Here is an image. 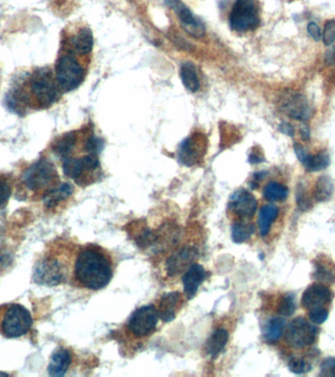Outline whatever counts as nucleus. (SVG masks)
<instances>
[{
	"instance_id": "f257e3e1",
	"label": "nucleus",
	"mask_w": 335,
	"mask_h": 377,
	"mask_svg": "<svg viewBox=\"0 0 335 377\" xmlns=\"http://www.w3.org/2000/svg\"><path fill=\"white\" fill-rule=\"evenodd\" d=\"M61 87L50 67H33L15 76L6 97L9 107L24 116L31 111L45 110L57 102Z\"/></svg>"
},
{
	"instance_id": "f03ea898",
	"label": "nucleus",
	"mask_w": 335,
	"mask_h": 377,
	"mask_svg": "<svg viewBox=\"0 0 335 377\" xmlns=\"http://www.w3.org/2000/svg\"><path fill=\"white\" fill-rule=\"evenodd\" d=\"M113 276V265L106 253L87 247L79 252L75 263V277L82 287L97 291L106 287Z\"/></svg>"
},
{
	"instance_id": "7ed1b4c3",
	"label": "nucleus",
	"mask_w": 335,
	"mask_h": 377,
	"mask_svg": "<svg viewBox=\"0 0 335 377\" xmlns=\"http://www.w3.org/2000/svg\"><path fill=\"white\" fill-rule=\"evenodd\" d=\"M77 54L62 46L54 71L62 92H71L84 81V68L77 59Z\"/></svg>"
},
{
	"instance_id": "20e7f679",
	"label": "nucleus",
	"mask_w": 335,
	"mask_h": 377,
	"mask_svg": "<svg viewBox=\"0 0 335 377\" xmlns=\"http://www.w3.org/2000/svg\"><path fill=\"white\" fill-rule=\"evenodd\" d=\"M57 171L50 160L40 159L23 173L22 183L33 193H45L57 186Z\"/></svg>"
},
{
	"instance_id": "39448f33",
	"label": "nucleus",
	"mask_w": 335,
	"mask_h": 377,
	"mask_svg": "<svg viewBox=\"0 0 335 377\" xmlns=\"http://www.w3.org/2000/svg\"><path fill=\"white\" fill-rule=\"evenodd\" d=\"M229 27L237 33H247L259 27L260 9L256 0H236L229 13Z\"/></svg>"
},
{
	"instance_id": "423d86ee",
	"label": "nucleus",
	"mask_w": 335,
	"mask_h": 377,
	"mask_svg": "<svg viewBox=\"0 0 335 377\" xmlns=\"http://www.w3.org/2000/svg\"><path fill=\"white\" fill-rule=\"evenodd\" d=\"M32 324V316L27 309L20 304H11L2 317L1 331L7 338L24 336L30 331Z\"/></svg>"
},
{
	"instance_id": "0eeeda50",
	"label": "nucleus",
	"mask_w": 335,
	"mask_h": 377,
	"mask_svg": "<svg viewBox=\"0 0 335 377\" xmlns=\"http://www.w3.org/2000/svg\"><path fill=\"white\" fill-rule=\"evenodd\" d=\"M158 312L154 306H143L136 309L128 322V330L131 334L138 338L150 335L158 324Z\"/></svg>"
},
{
	"instance_id": "6e6552de",
	"label": "nucleus",
	"mask_w": 335,
	"mask_h": 377,
	"mask_svg": "<svg viewBox=\"0 0 335 377\" xmlns=\"http://www.w3.org/2000/svg\"><path fill=\"white\" fill-rule=\"evenodd\" d=\"M317 334L318 329L315 325L307 322L303 317H297L288 325L285 332V340L291 347L302 349L313 344Z\"/></svg>"
},
{
	"instance_id": "1a4fd4ad",
	"label": "nucleus",
	"mask_w": 335,
	"mask_h": 377,
	"mask_svg": "<svg viewBox=\"0 0 335 377\" xmlns=\"http://www.w3.org/2000/svg\"><path fill=\"white\" fill-rule=\"evenodd\" d=\"M99 167V160L95 154H87L82 157H67L63 159V170L66 176L82 185L86 182L87 174L94 172Z\"/></svg>"
},
{
	"instance_id": "9d476101",
	"label": "nucleus",
	"mask_w": 335,
	"mask_h": 377,
	"mask_svg": "<svg viewBox=\"0 0 335 377\" xmlns=\"http://www.w3.org/2000/svg\"><path fill=\"white\" fill-rule=\"evenodd\" d=\"M166 4L176 13L180 25L188 35L197 38L204 37L206 33L204 23L195 16L182 0H166Z\"/></svg>"
},
{
	"instance_id": "9b49d317",
	"label": "nucleus",
	"mask_w": 335,
	"mask_h": 377,
	"mask_svg": "<svg viewBox=\"0 0 335 377\" xmlns=\"http://www.w3.org/2000/svg\"><path fill=\"white\" fill-rule=\"evenodd\" d=\"M280 108L286 115L293 120H308L312 116L311 107L306 97L291 90L282 95Z\"/></svg>"
},
{
	"instance_id": "f8f14e48",
	"label": "nucleus",
	"mask_w": 335,
	"mask_h": 377,
	"mask_svg": "<svg viewBox=\"0 0 335 377\" xmlns=\"http://www.w3.org/2000/svg\"><path fill=\"white\" fill-rule=\"evenodd\" d=\"M206 152V139L202 135L195 134L185 139L179 148V159L187 166L199 164Z\"/></svg>"
},
{
	"instance_id": "ddd939ff",
	"label": "nucleus",
	"mask_w": 335,
	"mask_h": 377,
	"mask_svg": "<svg viewBox=\"0 0 335 377\" xmlns=\"http://www.w3.org/2000/svg\"><path fill=\"white\" fill-rule=\"evenodd\" d=\"M33 278L40 284L57 285L65 280V272H64V267L57 260L45 258L41 260L35 267Z\"/></svg>"
},
{
	"instance_id": "4468645a",
	"label": "nucleus",
	"mask_w": 335,
	"mask_h": 377,
	"mask_svg": "<svg viewBox=\"0 0 335 377\" xmlns=\"http://www.w3.org/2000/svg\"><path fill=\"white\" fill-rule=\"evenodd\" d=\"M257 206L254 196L243 188L236 191L229 198V211L241 219L251 218L256 213Z\"/></svg>"
},
{
	"instance_id": "2eb2a0df",
	"label": "nucleus",
	"mask_w": 335,
	"mask_h": 377,
	"mask_svg": "<svg viewBox=\"0 0 335 377\" xmlns=\"http://www.w3.org/2000/svg\"><path fill=\"white\" fill-rule=\"evenodd\" d=\"M332 293L331 289L323 284H314L310 286L302 297V306L307 311L326 308L331 303Z\"/></svg>"
},
{
	"instance_id": "dca6fc26",
	"label": "nucleus",
	"mask_w": 335,
	"mask_h": 377,
	"mask_svg": "<svg viewBox=\"0 0 335 377\" xmlns=\"http://www.w3.org/2000/svg\"><path fill=\"white\" fill-rule=\"evenodd\" d=\"M198 250L194 247H184L168 258L167 273L170 276H177L190 267L197 257Z\"/></svg>"
},
{
	"instance_id": "f3484780",
	"label": "nucleus",
	"mask_w": 335,
	"mask_h": 377,
	"mask_svg": "<svg viewBox=\"0 0 335 377\" xmlns=\"http://www.w3.org/2000/svg\"><path fill=\"white\" fill-rule=\"evenodd\" d=\"M63 46L78 53L79 55L89 54L94 46L92 31L87 27L79 28L63 41Z\"/></svg>"
},
{
	"instance_id": "a211bd4d",
	"label": "nucleus",
	"mask_w": 335,
	"mask_h": 377,
	"mask_svg": "<svg viewBox=\"0 0 335 377\" xmlns=\"http://www.w3.org/2000/svg\"><path fill=\"white\" fill-rule=\"evenodd\" d=\"M206 272L202 265L193 263L182 276L185 296L192 299L197 293L201 283L204 281Z\"/></svg>"
},
{
	"instance_id": "6ab92c4d",
	"label": "nucleus",
	"mask_w": 335,
	"mask_h": 377,
	"mask_svg": "<svg viewBox=\"0 0 335 377\" xmlns=\"http://www.w3.org/2000/svg\"><path fill=\"white\" fill-rule=\"evenodd\" d=\"M182 304V297L179 292H172L162 297L159 302L158 316L164 322H172L176 317L177 309Z\"/></svg>"
},
{
	"instance_id": "aec40b11",
	"label": "nucleus",
	"mask_w": 335,
	"mask_h": 377,
	"mask_svg": "<svg viewBox=\"0 0 335 377\" xmlns=\"http://www.w3.org/2000/svg\"><path fill=\"white\" fill-rule=\"evenodd\" d=\"M72 363V356L68 350L59 349L51 357L48 373L51 376H65Z\"/></svg>"
},
{
	"instance_id": "412c9836",
	"label": "nucleus",
	"mask_w": 335,
	"mask_h": 377,
	"mask_svg": "<svg viewBox=\"0 0 335 377\" xmlns=\"http://www.w3.org/2000/svg\"><path fill=\"white\" fill-rule=\"evenodd\" d=\"M229 341V333L224 328H217L212 333L206 344V353L211 358H217L226 347Z\"/></svg>"
},
{
	"instance_id": "4be33fe9",
	"label": "nucleus",
	"mask_w": 335,
	"mask_h": 377,
	"mask_svg": "<svg viewBox=\"0 0 335 377\" xmlns=\"http://www.w3.org/2000/svg\"><path fill=\"white\" fill-rule=\"evenodd\" d=\"M72 193H73V187L67 183L55 186L43 196L45 205L46 208H53L68 198Z\"/></svg>"
},
{
	"instance_id": "5701e85b",
	"label": "nucleus",
	"mask_w": 335,
	"mask_h": 377,
	"mask_svg": "<svg viewBox=\"0 0 335 377\" xmlns=\"http://www.w3.org/2000/svg\"><path fill=\"white\" fill-rule=\"evenodd\" d=\"M280 209L275 205H266L260 209L259 218H258V226H259L260 234L266 237L269 234L273 222L277 219Z\"/></svg>"
},
{
	"instance_id": "b1692460",
	"label": "nucleus",
	"mask_w": 335,
	"mask_h": 377,
	"mask_svg": "<svg viewBox=\"0 0 335 377\" xmlns=\"http://www.w3.org/2000/svg\"><path fill=\"white\" fill-rule=\"evenodd\" d=\"M77 143V135L75 133H68L58 139L53 144V152L56 156L65 159L71 156Z\"/></svg>"
},
{
	"instance_id": "393cba45",
	"label": "nucleus",
	"mask_w": 335,
	"mask_h": 377,
	"mask_svg": "<svg viewBox=\"0 0 335 377\" xmlns=\"http://www.w3.org/2000/svg\"><path fill=\"white\" fill-rule=\"evenodd\" d=\"M180 78H182V84L190 92H195L199 90L200 83L197 70L190 62L182 64V69H180Z\"/></svg>"
},
{
	"instance_id": "a878e982",
	"label": "nucleus",
	"mask_w": 335,
	"mask_h": 377,
	"mask_svg": "<svg viewBox=\"0 0 335 377\" xmlns=\"http://www.w3.org/2000/svg\"><path fill=\"white\" fill-rule=\"evenodd\" d=\"M255 227L253 224L249 222L238 221L236 222L231 227V237L236 243H244L248 241L254 234Z\"/></svg>"
},
{
	"instance_id": "bb28decb",
	"label": "nucleus",
	"mask_w": 335,
	"mask_h": 377,
	"mask_svg": "<svg viewBox=\"0 0 335 377\" xmlns=\"http://www.w3.org/2000/svg\"><path fill=\"white\" fill-rule=\"evenodd\" d=\"M285 319L280 317H275L269 320L264 330V338L267 342L275 343L282 337L283 328H285Z\"/></svg>"
},
{
	"instance_id": "cd10ccee",
	"label": "nucleus",
	"mask_w": 335,
	"mask_h": 377,
	"mask_svg": "<svg viewBox=\"0 0 335 377\" xmlns=\"http://www.w3.org/2000/svg\"><path fill=\"white\" fill-rule=\"evenodd\" d=\"M329 164V156L326 151L319 152L318 154H314V156L310 154L303 164L307 171L310 172L321 171V170L326 169Z\"/></svg>"
},
{
	"instance_id": "c85d7f7f",
	"label": "nucleus",
	"mask_w": 335,
	"mask_h": 377,
	"mask_svg": "<svg viewBox=\"0 0 335 377\" xmlns=\"http://www.w3.org/2000/svg\"><path fill=\"white\" fill-rule=\"evenodd\" d=\"M264 197L269 201H285L288 197V188L280 183H268L264 188Z\"/></svg>"
},
{
	"instance_id": "c756f323",
	"label": "nucleus",
	"mask_w": 335,
	"mask_h": 377,
	"mask_svg": "<svg viewBox=\"0 0 335 377\" xmlns=\"http://www.w3.org/2000/svg\"><path fill=\"white\" fill-rule=\"evenodd\" d=\"M332 191H334V185H332L331 178L322 176L317 182L314 196L318 201H326L331 198Z\"/></svg>"
},
{
	"instance_id": "7c9ffc66",
	"label": "nucleus",
	"mask_w": 335,
	"mask_h": 377,
	"mask_svg": "<svg viewBox=\"0 0 335 377\" xmlns=\"http://www.w3.org/2000/svg\"><path fill=\"white\" fill-rule=\"evenodd\" d=\"M296 309L295 299L291 294H286L280 298L278 302V314L285 317H290L295 314Z\"/></svg>"
},
{
	"instance_id": "2f4dec72",
	"label": "nucleus",
	"mask_w": 335,
	"mask_h": 377,
	"mask_svg": "<svg viewBox=\"0 0 335 377\" xmlns=\"http://www.w3.org/2000/svg\"><path fill=\"white\" fill-rule=\"evenodd\" d=\"M288 366L292 373L297 374L305 373L312 368L311 363L304 358L291 359Z\"/></svg>"
},
{
	"instance_id": "473e14b6",
	"label": "nucleus",
	"mask_w": 335,
	"mask_h": 377,
	"mask_svg": "<svg viewBox=\"0 0 335 377\" xmlns=\"http://www.w3.org/2000/svg\"><path fill=\"white\" fill-rule=\"evenodd\" d=\"M12 188L9 181L4 175H0V208L6 205L10 196H11Z\"/></svg>"
},
{
	"instance_id": "72a5a7b5",
	"label": "nucleus",
	"mask_w": 335,
	"mask_h": 377,
	"mask_svg": "<svg viewBox=\"0 0 335 377\" xmlns=\"http://www.w3.org/2000/svg\"><path fill=\"white\" fill-rule=\"evenodd\" d=\"M324 45L329 46L335 41V20L329 21L324 27L323 33Z\"/></svg>"
},
{
	"instance_id": "f704fd0d",
	"label": "nucleus",
	"mask_w": 335,
	"mask_h": 377,
	"mask_svg": "<svg viewBox=\"0 0 335 377\" xmlns=\"http://www.w3.org/2000/svg\"><path fill=\"white\" fill-rule=\"evenodd\" d=\"M309 317H310L313 324H322L329 317V311H327L326 308L312 309V311L309 312Z\"/></svg>"
},
{
	"instance_id": "c9c22d12",
	"label": "nucleus",
	"mask_w": 335,
	"mask_h": 377,
	"mask_svg": "<svg viewBox=\"0 0 335 377\" xmlns=\"http://www.w3.org/2000/svg\"><path fill=\"white\" fill-rule=\"evenodd\" d=\"M84 148H86V151L89 152V154L97 156V154H99L103 148V142L101 139L97 138V137H92V138L87 139Z\"/></svg>"
},
{
	"instance_id": "e433bc0d",
	"label": "nucleus",
	"mask_w": 335,
	"mask_h": 377,
	"mask_svg": "<svg viewBox=\"0 0 335 377\" xmlns=\"http://www.w3.org/2000/svg\"><path fill=\"white\" fill-rule=\"evenodd\" d=\"M321 376H335V359L329 358L324 361Z\"/></svg>"
},
{
	"instance_id": "4c0bfd02",
	"label": "nucleus",
	"mask_w": 335,
	"mask_h": 377,
	"mask_svg": "<svg viewBox=\"0 0 335 377\" xmlns=\"http://www.w3.org/2000/svg\"><path fill=\"white\" fill-rule=\"evenodd\" d=\"M308 32L310 33L311 37L314 38L315 41H319L322 38V32L321 29H319V27L318 25L316 24V23L311 22L310 24L308 25Z\"/></svg>"
},
{
	"instance_id": "58836bf2",
	"label": "nucleus",
	"mask_w": 335,
	"mask_h": 377,
	"mask_svg": "<svg viewBox=\"0 0 335 377\" xmlns=\"http://www.w3.org/2000/svg\"><path fill=\"white\" fill-rule=\"evenodd\" d=\"M295 149L296 156H297L298 159L300 160L303 164L304 162L306 161L307 159H308L309 156H310V154H309V152L306 151L305 148H304L303 146H301V144H295Z\"/></svg>"
},
{
	"instance_id": "ea45409f",
	"label": "nucleus",
	"mask_w": 335,
	"mask_h": 377,
	"mask_svg": "<svg viewBox=\"0 0 335 377\" xmlns=\"http://www.w3.org/2000/svg\"><path fill=\"white\" fill-rule=\"evenodd\" d=\"M280 130L286 134V135L293 136V134H295V129L292 128V126H291L290 124H282V125H280Z\"/></svg>"
},
{
	"instance_id": "a19ab883",
	"label": "nucleus",
	"mask_w": 335,
	"mask_h": 377,
	"mask_svg": "<svg viewBox=\"0 0 335 377\" xmlns=\"http://www.w3.org/2000/svg\"><path fill=\"white\" fill-rule=\"evenodd\" d=\"M301 135H302L303 139H308L310 138V131H309L308 128L304 126V127L301 129Z\"/></svg>"
},
{
	"instance_id": "79ce46f5",
	"label": "nucleus",
	"mask_w": 335,
	"mask_h": 377,
	"mask_svg": "<svg viewBox=\"0 0 335 377\" xmlns=\"http://www.w3.org/2000/svg\"><path fill=\"white\" fill-rule=\"evenodd\" d=\"M331 59L335 62V48L334 50V53H332Z\"/></svg>"
},
{
	"instance_id": "37998d69",
	"label": "nucleus",
	"mask_w": 335,
	"mask_h": 377,
	"mask_svg": "<svg viewBox=\"0 0 335 377\" xmlns=\"http://www.w3.org/2000/svg\"><path fill=\"white\" fill-rule=\"evenodd\" d=\"M0 79H1V75H0Z\"/></svg>"
}]
</instances>
